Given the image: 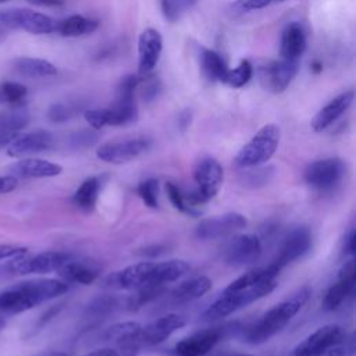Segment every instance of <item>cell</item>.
Segmentation results:
<instances>
[{"label":"cell","mask_w":356,"mask_h":356,"mask_svg":"<svg viewBox=\"0 0 356 356\" xmlns=\"http://www.w3.org/2000/svg\"><path fill=\"white\" fill-rule=\"evenodd\" d=\"M114 306H115V299L113 296H103V298H97L96 300H93L89 306V310L92 313L99 314V313L113 310Z\"/></svg>","instance_id":"cell-44"},{"label":"cell","mask_w":356,"mask_h":356,"mask_svg":"<svg viewBox=\"0 0 356 356\" xmlns=\"http://www.w3.org/2000/svg\"><path fill=\"white\" fill-rule=\"evenodd\" d=\"M345 175V164L338 157L321 159L310 163L303 174L307 185L317 191L334 189Z\"/></svg>","instance_id":"cell-8"},{"label":"cell","mask_w":356,"mask_h":356,"mask_svg":"<svg viewBox=\"0 0 356 356\" xmlns=\"http://www.w3.org/2000/svg\"><path fill=\"white\" fill-rule=\"evenodd\" d=\"M271 175H273V168L249 171V172H246V178L243 179V182L253 184V185H264L268 182Z\"/></svg>","instance_id":"cell-41"},{"label":"cell","mask_w":356,"mask_h":356,"mask_svg":"<svg viewBox=\"0 0 356 356\" xmlns=\"http://www.w3.org/2000/svg\"><path fill=\"white\" fill-rule=\"evenodd\" d=\"M150 147V140L143 136L110 140L96 150L97 159L110 164H125L138 159Z\"/></svg>","instance_id":"cell-9"},{"label":"cell","mask_w":356,"mask_h":356,"mask_svg":"<svg viewBox=\"0 0 356 356\" xmlns=\"http://www.w3.org/2000/svg\"><path fill=\"white\" fill-rule=\"evenodd\" d=\"M356 281L355 273V259L348 260L338 273V280L332 284L323 298V309L327 312H332L338 309L346 298L353 292Z\"/></svg>","instance_id":"cell-17"},{"label":"cell","mask_w":356,"mask_h":356,"mask_svg":"<svg viewBox=\"0 0 356 356\" xmlns=\"http://www.w3.org/2000/svg\"><path fill=\"white\" fill-rule=\"evenodd\" d=\"M140 324L135 321H122L115 323L106 328L103 332L104 341L115 342L118 348H138L140 349V345L138 342V335L140 331Z\"/></svg>","instance_id":"cell-25"},{"label":"cell","mask_w":356,"mask_h":356,"mask_svg":"<svg viewBox=\"0 0 356 356\" xmlns=\"http://www.w3.org/2000/svg\"><path fill=\"white\" fill-rule=\"evenodd\" d=\"M252 75H253V67H252L250 61L242 60L235 68L227 71L222 82L234 89H238V88L245 86L250 81Z\"/></svg>","instance_id":"cell-33"},{"label":"cell","mask_w":356,"mask_h":356,"mask_svg":"<svg viewBox=\"0 0 356 356\" xmlns=\"http://www.w3.org/2000/svg\"><path fill=\"white\" fill-rule=\"evenodd\" d=\"M82 356H120V353L117 349H113V348H100V349L88 352Z\"/></svg>","instance_id":"cell-48"},{"label":"cell","mask_w":356,"mask_h":356,"mask_svg":"<svg viewBox=\"0 0 356 356\" xmlns=\"http://www.w3.org/2000/svg\"><path fill=\"white\" fill-rule=\"evenodd\" d=\"M138 89L140 90V96L145 99V102L150 103L159 97L161 92V82L157 76L152 74L143 75V76H139Z\"/></svg>","instance_id":"cell-37"},{"label":"cell","mask_w":356,"mask_h":356,"mask_svg":"<svg viewBox=\"0 0 356 356\" xmlns=\"http://www.w3.org/2000/svg\"><path fill=\"white\" fill-rule=\"evenodd\" d=\"M47 117L53 122H64V121L70 120L71 110H70V107H67L63 103H54L50 106V108L47 111Z\"/></svg>","instance_id":"cell-40"},{"label":"cell","mask_w":356,"mask_h":356,"mask_svg":"<svg viewBox=\"0 0 356 356\" xmlns=\"http://www.w3.org/2000/svg\"><path fill=\"white\" fill-rule=\"evenodd\" d=\"M53 143L54 138L46 129H36L26 134H18L7 145V154L11 157H21L26 154L40 153L50 149Z\"/></svg>","instance_id":"cell-18"},{"label":"cell","mask_w":356,"mask_h":356,"mask_svg":"<svg viewBox=\"0 0 356 356\" xmlns=\"http://www.w3.org/2000/svg\"><path fill=\"white\" fill-rule=\"evenodd\" d=\"M83 118L95 129H100L107 125L106 108H89L83 113Z\"/></svg>","instance_id":"cell-39"},{"label":"cell","mask_w":356,"mask_h":356,"mask_svg":"<svg viewBox=\"0 0 356 356\" xmlns=\"http://www.w3.org/2000/svg\"><path fill=\"white\" fill-rule=\"evenodd\" d=\"M14 67L17 72L24 76L40 78V76H51L57 74V68L53 63L43 58H32V57H19L14 61Z\"/></svg>","instance_id":"cell-31"},{"label":"cell","mask_w":356,"mask_h":356,"mask_svg":"<svg viewBox=\"0 0 356 356\" xmlns=\"http://www.w3.org/2000/svg\"><path fill=\"white\" fill-rule=\"evenodd\" d=\"M58 275L63 278V281L68 282H75V284H82V285H89L97 278V270L83 264L81 261L74 260V257L67 261L64 266H61L57 270Z\"/></svg>","instance_id":"cell-28"},{"label":"cell","mask_w":356,"mask_h":356,"mask_svg":"<svg viewBox=\"0 0 356 356\" xmlns=\"http://www.w3.org/2000/svg\"><path fill=\"white\" fill-rule=\"evenodd\" d=\"M275 1H277V0H275ZM278 1H282V0H278Z\"/></svg>","instance_id":"cell-59"},{"label":"cell","mask_w":356,"mask_h":356,"mask_svg":"<svg viewBox=\"0 0 356 356\" xmlns=\"http://www.w3.org/2000/svg\"><path fill=\"white\" fill-rule=\"evenodd\" d=\"M310 70L314 74H320L323 71V64L318 61V60H314L312 64H310Z\"/></svg>","instance_id":"cell-54"},{"label":"cell","mask_w":356,"mask_h":356,"mask_svg":"<svg viewBox=\"0 0 356 356\" xmlns=\"http://www.w3.org/2000/svg\"><path fill=\"white\" fill-rule=\"evenodd\" d=\"M163 291H164V285H154V284H150V285L140 286V288H138V292H136L135 295H132V296L128 299V306H129L131 309L142 307L143 305H146V303H149L150 300L156 299Z\"/></svg>","instance_id":"cell-35"},{"label":"cell","mask_w":356,"mask_h":356,"mask_svg":"<svg viewBox=\"0 0 356 356\" xmlns=\"http://www.w3.org/2000/svg\"><path fill=\"white\" fill-rule=\"evenodd\" d=\"M343 252H345V254H350V256L355 254V252H356V232L353 228L345 236Z\"/></svg>","instance_id":"cell-47"},{"label":"cell","mask_w":356,"mask_h":356,"mask_svg":"<svg viewBox=\"0 0 356 356\" xmlns=\"http://www.w3.org/2000/svg\"><path fill=\"white\" fill-rule=\"evenodd\" d=\"M310 295H312L310 286L305 285L300 289H298L291 298L282 300L281 303L267 310L259 320H256L254 323H252L245 328L243 331L245 342L250 345H260L267 342L292 320V317L309 300Z\"/></svg>","instance_id":"cell-1"},{"label":"cell","mask_w":356,"mask_h":356,"mask_svg":"<svg viewBox=\"0 0 356 356\" xmlns=\"http://www.w3.org/2000/svg\"><path fill=\"white\" fill-rule=\"evenodd\" d=\"M310 246H312V232L309 227L306 225L295 227L284 238L280 252L277 253V257L273 260V264H275L281 270L291 261L306 254Z\"/></svg>","instance_id":"cell-14"},{"label":"cell","mask_w":356,"mask_h":356,"mask_svg":"<svg viewBox=\"0 0 356 356\" xmlns=\"http://www.w3.org/2000/svg\"><path fill=\"white\" fill-rule=\"evenodd\" d=\"M213 356H252V355L242 353V352H221V353H216Z\"/></svg>","instance_id":"cell-55"},{"label":"cell","mask_w":356,"mask_h":356,"mask_svg":"<svg viewBox=\"0 0 356 356\" xmlns=\"http://www.w3.org/2000/svg\"><path fill=\"white\" fill-rule=\"evenodd\" d=\"M177 1H178L179 7H181V10H182V13H184V11H186L188 8H191L197 0H177Z\"/></svg>","instance_id":"cell-51"},{"label":"cell","mask_w":356,"mask_h":356,"mask_svg":"<svg viewBox=\"0 0 356 356\" xmlns=\"http://www.w3.org/2000/svg\"><path fill=\"white\" fill-rule=\"evenodd\" d=\"M38 306L35 299L22 286L21 282L0 292V312L7 314H18Z\"/></svg>","instance_id":"cell-23"},{"label":"cell","mask_w":356,"mask_h":356,"mask_svg":"<svg viewBox=\"0 0 356 356\" xmlns=\"http://www.w3.org/2000/svg\"><path fill=\"white\" fill-rule=\"evenodd\" d=\"M152 261H140L132 266H128L120 271L111 273L104 285L108 288L117 289H138L147 285V278L150 273Z\"/></svg>","instance_id":"cell-20"},{"label":"cell","mask_w":356,"mask_h":356,"mask_svg":"<svg viewBox=\"0 0 356 356\" xmlns=\"http://www.w3.org/2000/svg\"><path fill=\"white\" fill-rule=\"evenodd\" d=\"M163 51V36L154 28H146L138 39V72L149 75L156 68Z\"/></svg>","instance_id":"cell-16"},{"label":"cell","mask_w":356,"mask_h":356,"mask_svg":"<svg viewBox=\"0 0 356 356\" xmlns=\"http://www.w3.org/2000/svg\"><path fill=\"white\" fill-rule=\"evenodd\" d=\"M28 89L19 82H3L0 83V103L18 104L26 97Z\"/></svg>","instance_id":"cell-34"},{"label":"cell","mask_w":356,"mask_h":356,"mask_svg":"<svg viewBox=\"0 0 356 356\" xmlns=\"http://www.w3.org/2000/svg\"><path fill=\"white\" fill-rule=\"evenodd\" d=\"M275 0H236L234 7L239 11H254L270 6Z\"/></svg>","instance_id":"cell-43"},{"label":"cell","mask_w":356,"mask_h":356,"mask_svg":"<svg viewBox=\"0 0 356 356\" xmlns=\"http://www.w3.org/2000/svg\"><path fill=\"white\" fill-rule=\"evenodd\" d=\"M138 195L147 207L156 209L159 206V181L147 178L138 185Z\"/></svg>","instance_id":"cell-38"},{"label":"cell","mask_w":356,"mask_h":356,"mask_svg":"<svg viewBox=\"0 0 356 356\" xmlns=\"http://www.w3.org/2000/svg\"><path fill=\"white\" fill-rule=\"evenodd\" d=\"M246 224H248V220L243 214L236 211H229L221 216L203 218L197 224L195 229V235L197 239H202V241L221 239L245 228Z\"/></svg>","instance_id":"cell-11"},{"label":"cell","mask_w":356,"mask_h":356,"mask_svg":"<svg viewBox=\"0 0 356 356\" xmlns=\"http://www.w3.org/2000/svg\"><path fill=\"white\" fill-rule=\"evenodd\" d=\"M355 92L352 89L342 92L341 95L331 99L325 106H323L312 118L310 127L314 132H323L330 125H332L353 103Z\"/></svg>","instance_id":"cell-19"},{"label":"cell","mask_w":356,"mask_h":356,"mask_svg":"<svg viewBox=\"0 0 356 356\" xmlns=\"http://www.w3.org/2000/svg\"><path fill=\"white\" fill-rule=\"evenodd\" d=\"M261 254L260 239L253 234L232 236L222 249V260L228 266L242 267L254 263Z\"/></svg>","instance_id":"cell-13"},{"label":"cell","mask_w":356,"mask_h":356,"mask_svg":"<svg viewBox=\"0 0 356 356\" xmlns=\"http://www.w3.org/2000/svg\"><path fill=\"white\" fill-rule=\"evenodd\" d=\"M277 286V278L266 280L241 289L228 291L224 289L222 293L203 312L202 320L214 321L222 317H227L242 307L256 302L257 299L268 295Z\"/></svg>","instance_id":"cell-2"},{"label":"cell","mask_w":356,"mask_h":356,"mask_svg":"<svg viewBox=\"0 0 356 356\" xmlns=\"http://www.w3.org/2000/svg\"><path fill=\"white\" fill-rule=\"evenodd\" d=\"M307 47L306 32L300 22H289L281 32L280 56L284 60H299Z\"/></svg>","instance_id":"cell-21"},{"label":"cell","mask_w":356,"mask_h":356,"mask_svg":"<svg viewBox=\"0 0 356 356\" xmlns=\"http://www.w3.org/2000/svg\"><path fill=\"white\" fill-rule=\"evenodd\" d=\"M28 3L33 6H40V7H58L63 6V0H26Z\"/></svg>","instance_id":"cell-49"},{"label":"cell","mask_w":356,"mask_h":356,"mask_svg":"<svg viewBox=\"0 0 356 356\" xmlns=\"http://www.w3.org/2000/svg\"><path fill=\"white\" fill-rule=\"evenodd\" d=\"M18 185V179L14 175H0V195L13 192Z\"/></svg>","instance_id":"cell-46"},{"label":"cell","mask_w":356,"mask_h":356,"mask_svg":"<svg viewBox=\"0 0 356 356\" xmlns=\"http://www.w3.org/2000/svg\"><path fill=\"white\" fill-rule=\"evenodd\" d=\"M100 192V179L99 177L86 178L72 195V203L82 211H92L96 206L97 196Z\"/></svg>","instance_id":"cell-30"},{"label":"cell","mask_w":356,"mask_h":356,"mask_svg":"<svg viewBox=\"0 0 356 356\" xmlns=\"http://www.w3.org/2000/svg\"><path fill=\"white\" fill-rule=\"evenodd\" d=\"M0 22L7 28L24 29L33 35H46L57 29V22L53 18L28 8L1 10Z\"/></svg>","instance_id":"cell-7"},{"label":"cell","mask_w":356,"mask_h":356,"mask_svg":"<svg viewBox=\"0 0 356 356\" xmlns=\"http://www.w3.org/2000/svg\"><path fill=\"white\" fill-rule=\"evenodd\" d=\"M35 356H70V355L65 352H60V350H46V352L38 353Z\"/></svg>","instance_id":"cell-52"},{"label":"cell","mask_w":356,"mask_h":356,"mask_svg":"<svg viewBox=\"0 0 356 356\" xmlns=\"http://www.w3.org/2000/svg\"><path fill=\"white\" fill-rule=\"evenodd\" d=\"M299 71V60H274L259 70V79L263 88L273 93H282L288 89Z\"/></svg>","instance_id":"cell-12"},{"label":"cell","mask_w":356,"mask_h":356,"mask_svg":"<svg viewBox=\"0 0 356 356\" xmlns=\"http://www.w3.org/2000/svg\"><path fill=\"white\" fill-rule=\"evenodd\" d=\"M1 36H3V31L0 29V39H1Z\"/></svg>","instance_id":"cell-58"},{"label":"cell","mask_w":356,"mask_h":356,"mask_svg":"<svg viewBox=\"0 0 356 356\" xmlns=\"http://www.w3.org/2000/svg\"><path fill=\"white\" fill-rule=\"evenodd\" d=\"M165 191H167V196L170 199V202L172 203V206L178 210V211H182V213H186L189 216H197V213L189 206L188 200H186V196H185V192L175 184V182H171L168 181L165 184Z\"/></svg>","instance_id":"cell-36"},{"label":"cell","mask_w":356,"mask_h":356,"mask_svg":"<svg viewBox=\"0 0 356 356\" xmlns=\"http://www.w3.org/2000/svg\"><path fill=\"white\" fill-rule=\"evenodd\" d=\"M320 356H343V353H342V348L335 346V348L330 349L328 352H325V353H323V355H320Z\"/></svg>","instance_id":"cell-53"},{"label":"cell","mask_w":356,"mask_h":356,"mask_svg":"<svg viewBox=\"0 0 356 356\" xmlns=\"http://www.w3.org/2000/svg\"><path fill=\"white\" fill-rule=\"evenodd\" d=\"M238 323H229L220 327L206 328L181 339L174 352L177 356H206L222 338L236 331Z\"/></svg>","instance_id":"cell-6"},{"label":"cell","mask_w":356,"mask_h":356,"mask_svg":"<svg viewBox=\"0 0 356 356\" xmlns=\"http://www.w3.org/2000/svg\"><path fill=\"white\" fill-rule=\"evenodd\" d=\"M24 254H28V249L24 246L0 243V261L8 260V259H13L17 256H24Z\"/></svg>","instance_id":"cell-45"},{"label":"cell","mask_w":356,"mask_h":356,"mask_svg":"<svg viewBox=\"0 0 356 356\" xmlns=\"http://www.w3.org/2000/svg\"><path fill=\"white\" fill-rule=\"evenodd\" d=\"M99 28V22L92 18L75 14L61 22H57V32L64 38H76L95 32Z\"/></svg>","instance_id":"cell-29"},{"label":"cell","mask_w":356,"mask_h":356,"mask_svg":"<svg viewBox=\"0 0 356 356\" xmlns=\"http://www.w3.org/2000/svg\"><path fill=\"white\" fill-rule=\"evenodd\" d=\"M4 325H6V321H4V320L0 317V330H1Z\"/></svg>","instance_id":"cell-56"},{"label":"cell","mask_w":356,"mask_h":356,"mask_svg":"<svg viewBox=\"0 0 356 356\" xmlns=\"http://www.w3.org/2000/svg\"><path fill=\"white\" fill-rule=\"evenodd\" d=\"M178 124H179V127H181L182 129H185V128L191 124V111H188V110L182 111V113L179 114V117H178Z\"/></svg>","instance_id":"cell-50"},{"label":"cell","mask_w":356,"mask_h":356,"mask_svg":"<svg viewBox=\"0 0 356 356\" xmlns=\"http://www.w3.org/2000/svg\"><path fill=\"white\" fill-rule=\"evenodd\" d=\"M28 122L29 114L25 110L17 108L0 113V147L8 145Z\"/></svg>","instance_id":"cell-26"},{"label":"cell","mask_w":356,"mask_h":356,"mask_svg":"<svg viewBox=\"0 0 356 356\" xmlns=\"http://www.w3.org/2000/svg\"><path fill=\"white\" fill-rule=\"evenodd\" d=\"M11 175L15 178H50L60 175L63 167L49 160L28 157L17 161L10 167Z\"/></svg>","instance_id":"cell-22"},{"label":"cell","mask_w":356,"mask_h":356,"mask_svg":"<svg viewBox=\"0 0 356 356\" xmlns=\"http://www.w3.org/2000/svg\"><path fill=\"white\" fill-rule=\"evenodd\" d=\"M161 10L165 19H168L170 22H175L182 14V10L177 0H161Z\"/></svg>","instance_id":"cell-42"},{"label":"cell","mask_w":356,"mask_h":356,"mask_svg":"<svg viewBox=\"0 0 356 356\" xmlns=\"http://www.w3.org/2000/svg\"><path fill=\"white\" fill-rule=\"evenodd\" d=\"M211 280L200 275V277H193L191 280H186L181 282L178 286H175L171 292V298L177 303H186L196 300L202 298L204 293H207L211 289Z\"/></svg>","instance_id":"cell-27"},{"label":"cell","mask_w":356,"mask_h":356,"mask_svg":"<svg viewBox=\"0 0 356 356\" xmlns=\"http://www.w3.org/2000/svg\"><path fill=\"white\" fill-rule=\"evenodd\" d=\"M189 271V264L185 260H167L160 263H152L147 285H165L168 282L177 281L182 275H185Z\"/></svg>","instance_id":"cell-24"},{"label":"cell","mask_w":356,"mask_h":356,"mask_svg":"<svg viewBox=\"0 0 356 356\" xmlns=\"http://www.w3.org/2000/svg\"><path fill=\"white\" fill-rule=\"evenodd\" d=\"M139 83V75H125L121 78L115 99L110 107L106 108L107 125L122 127L138 120V104H136V90Z\"/></svg>","instance_id":"cell-5"},{"label":"cell","mask_w":356,"mask_h":356,"mask_svg":"<svg viewBox=\"0 0 356 356\" xmlns=\"http://www.w3.org/2000/svg\"><path fill=\"white\" fill-rule=\"evenodd\" d=\"M281 139V128L277 124L263 125L252 139L241 147L235 156V165L239 168L259 167L267 163L275 153Z\"/></svg>","instance_id":"cell-3"},{"label":"cell","mask_w":356,"mask_h":356,"mask_svg":"<svg viewBox=\"0 0 356 356\" xmlns=\"http://www.w3.org/2000/svg\"><path fill=\"white\" fill-rule=\"evenodd\" d=\"M193 179L196 188L192 192H185L188 203L199 210L197 207L210 199H213L221 189L224 179V170L218 160L211 156L202 157L193 168Z\"/></svg>","instance_id":"cell-4"},{"label":"cell","mask_w":356,"mask_h":356,"mask_svg":"<svg viewBox=\"0 0 356 356\" xmlns=\"http://www.w3.org/2000/svg\"><path fill=\"white\" fill-rule=\"evenodd\" d=\"M6 1H8V0H0V4H1V3H6Z\"/></svg>","instance_id":"cell-57"},{"label":"cell","mask_w":356,"mask_h":356,"mask_svg":"<svg viewBox=\"0 0 356 356\" xmlns=\"http://www.w3.org/2000/svg\"><path fill=\"white\" fill-rule=\"evenodd\" d=\"M200 67L204 76L211 82H222L228 71L224 58L211 49H202Z\"/></svg>","instance_id":"cell-32"},{"label":"cell","mask_w":356,"mask_h":356,"mask_svg":"<svg viewBox=\"0 0 356 356\" xmlns=\"http://www.w3.org/2000/svg\"><path fill=\"white\" fill-rule=\"evenodd\" d=\"M185 318L179 314L171 313L163 317H159L150 321L146 325L140 327L138 342L140 348L143 346H154L164 342L168 337H171L175 331L185 325Z\"/></svg>","instance_id":"cell-15"},{"label":"cell","mask_w":356,"mask_h":356,"mask_svg":"<svg viewBox=\"0 0 356 356\" xmlns=\"http://www.w3.org/2000/svg\"><path fill=\"white\" fill-rule=\"evenodd\" d=\"M345 339L343 330L337 324H327L300 341L291 356H320L338 346Z\"/></svg>","instance_id":"cell-10"}]
</instances>
